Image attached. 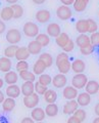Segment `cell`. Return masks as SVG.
<instances>
[{
  "label": "cell",
  "mask_w": 99,
  "mask_h": 123,
  "mask_svg": "<svg viewBox=\"0 0 99 123\" xmlns=\"http://www.w3.org/2000/svg\"><path fill=\"white\" fill-rule=\"evenodd\" d=\"M36 41H38L40 43V45L42 46V47H45V46L49 45V43H50V37H49L47 34H38V35L36 36Z\"/></svg>",
  "instance_id": "obj_32"
},
{
  "label": "cell",
  "mask_w": 99,
  "mask_h": 123,
  "mask_svg": "<svg viewBox=\"0 0 99 123\" xmlns=\"http://www.w3.org/2000/svg\"><path fill=\"white\" fill-rule=\"evenodd\" d=\"M62 94H63V98L67 99V101H71V99H76L78 97V89L75 88L73 85L72 86H66L63 88V91H62Z\"/></svg>",
  "instance_id": "obj_10"
},
{
  "label": "cell",
  "mask_w": 99,
  "mask_h": 123,
  "mask_svg": "<svg viewBox=\"0 0 99 123\" xmlns=\"http://www.w3.org/2000/svg\"><path fill=\"white\" fill-rule=\"evenodd\" d=\"M47 69V67H46V65H45L43 62H42L41 60H39L38 59L37 61H36V63L34 64V67H33V73L35 75H42L44 73V71Z\"/></svg>",
  "instance_id": "obj_25"
},
{
  "label": "cell",
  "mask_w": 99,
  "mask_h": 123,
  "mask_svg": "<svg viewBox=\"0 0 99 123\" xmlns=\"http://www.w3.org/2000/svg\"><path fill=\"white\" fill-rule=\"evenodd\" d=\"M71 40V38L70 36H68V34L66 33H60V35L58 37H56L55 38V42H56V44H57L59 47H64L67 43H68V41Z\"/></svg>",
  "instance_id": "obj_27"
},
{
  "label": "cell",
  "mask_w": 99,
  "mask_h": 123,
  "mask_svg": "<svg viewBox=\"0 0 99 123\" xmlns=\"http://www.w3.org/2000/svg\"><path fill=\"white\" fill-rule=\"evenodd\" d=\"M4 93L1 91V89H0V104H2L3 102H4V99H5V97H4Z\"/></svg>",
  "instance_id": "obj_49"
},
{
  "label": "cell",
  "mask_w": 99,
  "mask_h": 123,
  "mask_svg": "<svg viewBox=\"0 0 99 123\" xmlns=\"http://www.w3.org/2000/svg\"><path fill=\"white\" fill-rule=\"evenodd\" d=\"M48 89V86H45V85H42V84L37 81L35 82V92L38 94H41V95H44V93L47 91Z\"/></svg>",
  "instance_id": "obj_37"
},
{
  "label": "cell",
  "mask_w": 99,
  "mask_h": 123,
  "mask_svg": "<svg viewBox=\"0 0 99 123\" xmlns=\"http://www.w3.org/2000/svg\"><path fill=\"white\" fill-rule=\"evenodd\" d=\"M86 65L85 62L81 59H77L75 60L73 63H72V70H73L76 74H80V73H83L85 71Z\"/></svg>",
  "instance_id": "obj_16"
},
{
  "label": "cell",
  "mask_w": 99,
  "mask_h": 123,
  "mask_svg": "<svg viewBox=\"0 0 99 123\" xmlns=\"http://www.w3.org/2000/svg\"><path fill=\"white\" fill-rule=\"evenodd\" d=\"M11 66H12V63H11L10 59L6 56H3L0 59V71L3 73H7L11 70Z\"/></svg>",
  "instance_id": "obj_23"
},
{
  "label": "cell",
  "mask_w": 99,
  "mask_h": 123,
  "mask_svg": "<svg viewBox=\"0 0 99 123\" xmlns=\"http://www.w3.org/2000/svg\"><path fill=\"white\" fill-rule=\"evenodd\" d=\"M5 39L9 44H17L22 40V33L17 29H9L5 35Z\"/></svg>",
  "instance_id": "obj_3"
},
{
  "label": "cell",
  "mask_w": 99,
  "mask_h": 123,
  "mask_svg": "<svg viewBox=\"0 0 99 123\" xmlns=\"http://www.w3.org/2000/svg\"><path fill=\"white\" fill-rule=\"evenodd\" d=\"M16 68L17 72L29 70V64H28V62H26V61H18Z\"/></svg>",
  "instance_id": "obj_40"
},
{
  "label": "cell",
  "mask_w": 99,
  "mask_h": 123,
  "mask_svg": "<svg viewBox=\"0 0 99 123\" xmlns=\"http://www.w3.org/2000/svg\"><path fill=\"white\" fill-rule=\"evenodd\" d=\"M76 30H77L80 34H86L89 30L88 20H79L76 23Z\"/></svg>",
  "instance_id": "obj_24"
},
{
  "label": "cell",
  "mask_w": 99,
  "mask_h": 123,
  "mask_svg": "<svg viewBox=\"0 0 99 123\" xmlns=\"http://www.w3.org/2000/svg\"><path fill=\"white\" fill-rule=\"evenodd\" d=\"M53 86L55 88H63L66 86V83H67V79H66V76L64 74H61V73H59V74L55 75L54 77L52 78V82Z\"/></svg>",
  "instance_id": "obj_8"
},
{
  "label": "cell",
  "mask_w": 99,
  "mask_h": 123,
  "mask_svg": "<svg viewBox=\"0 0 99 123\" xmlns=\"http://www.w3.org/2000/svg\"><path fill=\"white\" fill-rule=\"evenodd\" d=\"M18 46L16 44H11L8 45L7 47H5L4 49V56L8 57V59H11V57H14L16 56V52L17 50Z\"/></svg>",
  "instance_id": "obj_33"
},
{
  "label": "cell",
  "mask_w": 99,
  "mask_h": 123,
  "mask_svg": "<svg viewBox=\"0 0 99 123\" xmlns=\"http://www.w3.org/2000/svg\"><path fill=\"white\" fill-rule=\"evenodd\" d=\"M5 1L7 3H9V4H16V3H17L18 0H5Z\"/></svg>",
  "instance_id": "obj_51"
},
{
  "label": "cell",
  "mask_w": 99,
  "mask_h": 123,
  "mask_svg": "<svg viewBox=\"0 0 99 123\" xmlns=\"http://www.w3.org/2000/svg\"><path fill=\"white\" fill-rule=\"evenodd\" d=\"M5 93L8 98H16L21 95L22 93V90H21V87L17 86L16 84H12V85H8L5 90Z\"/></svg>",
  "instance_id": "obj_12"
},
{
  "label": "cell",
  "mask_w": 99,
  "mask_h": 123,
  "mask_svg": "<svg viewBox=\"0 0 99 123\" xmlns=\"http://www.w3.org/2000/svg\"><path fill=\"white\" fill-rule=\"evenodd\" d=\"M46 31H47V35L49 37L56 38L61 33V28H60V26L58 24H56V23H50V24L47 26Z\"/></svg>",
  "instance_id": "obj_9"
},
{
  "label": "cell",
  "mask_w": 99,
  "mask_h": 123,
  "mask_svg": "<svg viewBox=\"0 0 99 123\" xmlns=\"http://www.w3.org/2000/svg\"><path fill=\"white\" fill-rule=\"evenodd\" d=\"M45 116H46V114H45V110H43L42 108H39V107L34 108L33 111L31 112V117H32L33 120L36 121V122L43 121L45 119Z\"/></svg>",
  "instance_id": "obj_13"
},
{
  "label": "cell",
  "mask_w": 99,
  "mask_h": 123,
  "mask_svg": "<svg viewBox=\"0 0 99 123\" xmlns=\"http://www.w3.org/2000/svg\"><path fill=\"white\" fill-rule=\"evenodd\" d=\"M21 90L24 97H28L35 92V83L32 81H25L21 87Z\"/></svg>",
  "instance_id": "obj_14"
},
{
  "label": "cell",
  "mask_w": 99,
  "mask_h": 123,
  "mask_svg": "<svg viewBox=\"0 0 99 123\" xmlns=\"http://www.w3.org/2000/svg\"><path fill=\"white\" fill-rule=\"evenodd\" d=\"M45 114L49 117H55L58 114V106L55 103L48 104L45 108Z\"/></svg>",
  "instance_id": "obj_28"
},
{
  "label": "cell",
  "mask_w": 99,
  "mask_h": 123,
  "mask_svg": "<svg viewBox=\"0 0 99 123\" xmlns=\"http://www.w3.org/2000/svg\"><path fill=\"white\" fill-rule=\"evenodd\" d=\"M28 50L29 52L31 53L33 55H39L41 53V50H42V46L40 45V43L36 40H33L29 43L28 45Z\"/></svg>",
  "instance_id": "obj_21"
},
{
  "label": "cell",
  "mask_w": 99,
  "mask_h": 123,
  "mask_svg": "<svg viewBox=\"0 0 99 123\" xmlns=\"http://www.w3.org/2000/svg\"><path fill=\"white\" fill-rule=\"evenodd\" d=\"M93 50H94V46L92 44H90L89 46H87V47L80 48V51H81V53L84 55H90L91 53L93 52Z\"/></svg>",
  "instance_id": "obj_42"
},
{
  "label": "cell",
  "mask_w": 99,
  "mask_h": 123,
  "mask_svg": "<svg viewBox=\"0 0 99 123\" xmlns=\"http://www.w3.org/2000/svg\"><path fill=\"white\" fill-rule=\"evenodd\" d=\"M55 64H56V67H57L59 73H61V74L66 75L72 70V64L70 62V59H68V55L64 51L57 55L56 60H55Z\"/></svg>",
  "instance_id": "obj_1"
},
{
  "label": "cell",
  "mask_w": 99,
  "mask_h": 123,
  "mask_svg": "<svg viewBox=\"0 0 99 123\" xmlns=\"http://www.w3.org/2000/svg\"><path fill=\"white\" fill-rule=\"evenodd\" d=\"M78 107H79V104L77 102V99H71V101H68L63 106V114L73 115L75 113V111H77Z\"/></svg>",
  "instance_id": "obj_11"
},
{
  "label": "cell",
  "mask_w": 99,
  "mask_h": 123,
  "mask_svg": "<svg viewBox=\"0 0 99 123\" xmlns=\"http://www.w3.org/2000/svg\"><path fill=\"white\" fill-rule=\"evenodd\" d=\"M90 41L94 47L95 46H99V32H95L93 34H91L90 36Z\"/></svg>",
  "instance_id": "obj_41"
},
{
  "label": "cell",
  "mask_w": 99,
  "mask_h": 123,
  "mask_svg": "<svg viewBox=\"0 0 99 123\" xmlns=\"http://www.w3.org/2000/svg\"><path fill=\"white\" fill-rule=\"evenodd\" d=\"M3 85H4V80H3L2 78H0V89L3 87Z\"/></svg>",
  "instance_id": "obj_52"
},
{
  "label": "cell",
  "mask_w": 99,
  "mask_h": 123,
  "mask_svg": "<svg viewBox=\"0 0 99 123\" xmlns=\"http://www.w3.org/2000/svg\"><path fill=\"white\" fill-rule=\"evenodd\" d=\"M94 112H95V114H96L97 116L99 117V103L96 104V106H95V108H94Z\"/></svg>",
  "instance_id": "obj_50"
},
{
  "label": "cell",
  "mask_w": 99,
  "mask_h": 123,
  "mask_svg": "<svg viewBox=\"0 0 99 123\" xmlns=\"http://www.w3.org/2000/svg\"><path fill=\"white\" fill-rule=\"evenodd\" d=\"M11 8H12L13 10V18H16V20H17V18H21L22 15H24V7H22V5L20 4H11Z\"/></svg>",
  "instance_id": "obj_31"
},
{
  "label": "cell",
  "mask_w": 99,
  "mask_h": 123,
  "mask_svg": "<svg viewBox=\"0 0 99 123\" xmlns=\"http://www.w3.org/2000/svg\"><path fill=\"white\" fill-rule=\"evenodd\" d=\"M36 123H43V122H42V121H41V122H36Z\"/></svg>",
  "instance_id": "obj_55"
},
{
  "label": "cell",
  "mask_w": 99,
  "mask_h": 123,
  "mask_svg": "<svg viewBox=\"0 0 99 123\" xmlns=\"http://www.w3.org/2000/svg\"><path fill=\"white\" fill-rule=\"evenodd\" d=\"M77 102L79 104V106L86 107L91 103V95L86 91L82 92V93H79L77 97Z\"/></svg>",
  "instance_id": "obj_19"
},
{
  "label": "cell",
  "mask_w": 99,
  "mask_h": 123,
  "mask_svg": "<svg viewBox=\"0 0 99 123\" xmlns=\"http://www.w3.org/2000/svg\"><path fill=\"white\" fill-rule=\"evenodd\" d=\"M85 89H86V92H88L90 95L96 94L99 91V83L97 81H95V80H90V81L88 80V82H87L85 86Z\"/></svg>",
  "instance_id": "obj_17"
},
{
  "label": "cell",
  "mask_w": 99,
  "mask_h": 123,
  "mask_svg": "<svg viewBox=\"0 0 99 123\" xmlns=\"http://www.w3.org/2000/svg\"><path fill=\"white\" fill-rule=\"evenodd\" d=\"M31 55V53L29 52L28 50V47L26 46H22V47H18L17 50L16 52V59L17 61H27Z\"/></svg>",
  "instance_id": "obj_15"
},
{
  "label": "cell",
  "mask_w": 99,
  "mask_h": 123,
  "mask_svg": "<svg viewBox=\"0 0 99 123\" xmlns=\"http://www.w3.org/2000/svg\"><path fill=\"white\" fill-rule=\"evenodd\" d=\"M0 18L2 21H10L11 18H13V10L11 6L3 7L0 11Z\"/></svg>",
  "instance_id": "obj_20"
},
{
  "label": "cell",
  "mask_w": 99,
  "mask_h": 123,
  "mask_svg": "<svg viewBox=\"0 0 99 123\" xmlns=\"http://www.w3.org/2000/svg\"><path fill=\"white\" fill-rule=\"evenodd\" d=\"M39 60H41L42 62H43V63L46 65L47 68H50L52 66V64H53V57H52V55H50V53H48V52L41 53L40 56H39Z\"/></svg>",
  "instance_id": "obj_34"
},
{
  "label": "cell",
  "mask_w": 99,
  "mask_h": 123,
  "mask_svg": "<svg viewBox=\"0 0 99 123\" xmlns=\"http://www.w3.org/2000/svg\"><path fill=\"white\" fill-rule=\"evenodd\" d=\"M74 48H75V42L72 40V39L68 41V43L66 46H64V47H62L64 52H71V51L74 50Z\"/></svg>",
  "instance_id": "obj_43"
},
{
  "label": "cell",
  "mask_w": 99,
  "mask_h": 123,
  "mask_svg": "<svg viewBox=\"0 0 99 123\" xmlns=\"http://www.w3.org/2000/svg\"><path fill=\"white\" fill-rule=\"evenodd\" d=\"M18 77L22 78L24 81H32V82H35V80H36L35 74H34L33 72H30L29 70L18 72Z\"/></svg>",
  "instance_id": "obj_30"
},
{
  "label": "cell",
  "mask_w": 99,
  "mask_h": 123,
  "mask_svg": "<svg viewBox=\"0 0 99 123\" xmlns=\"http://www.w3.org/2000/svg\"><path fill=\"white\" fill-rule=\"evenodd\" d=\"M22 32L26 37L34 38L39 34V27L33 22H27L22 27Z\"/></svg>",
  "instance_id": "obj_2"
},
{
  "label": "cell",
  "mask_w": 99,
  "mask_h": 123,
  "mask_svg": "<svg viewBox=\"0 0 99 123\" xmlns=\"http://www.w3.org/2000/svg\"><path fill=\"white\" fill-rule=\"evenodd\" d=\"M39 102H40L39 94L36 93V92L24 98V105L28 109H34V108H36L38 106V104H39Z\"/></svg>",
  "instance_id": "obj_6"
},
{
  "label": "cell",
  "mask_w": 99,
  "mask_h": 123,
  "mask_svg": "<svg viewBox=\"0 0 99 123\" xmlns=\"http://www.w3.org/2000/svg\"><path fill=\"white\" fill-rule=\"evenodd\" d=\"M21 123H35V121L32 119V117H25L21 121Z\"/></svg>",
  "instance_id": "obj_47"
},
{
  "label": "cell",
  "mask_w": 99,
  "mask_h": 123,
  "mask_svg": "<svg viewBox=\"0 0 99 123\" xmlns=\"http://www.w3.org/2000/svg\"><path fill=\"white\" fill-rule=\"evenodd\" d=\"M60 2L62 3V5H66V6H70V5H73L75 0H60Z\"/></svg>",
  "instance_id": "obj_46"
},
{
  "label": "cell",
  "mask_w": 99,
  "mask_h": 123,
  "mask_svg": "<svg viewBox=\"0 0 99 123\" xmlns=\"http://www.w3.org/2000/svg\"><path fill=\"white\" fill-rule=\"evenodd\" d=\"M14 108H16V101H14V98H7L2 103V109L4 112H11Z\"/></svg>",
  "instance_id": "obj_26"
},
{
  "label": "cell",
  "mask_w": 99,
  "mask_h": 123,
  "mask_svg": "<svg viewBox=\"0 0 99 123\" xmlns=\"http://www.w3.org/2000/svg\"><path fill=\"white\" fill-rule=\"evenodd\" d=\"M88 24H89V30H88V33L90 34H93L95 32H97V29H98V25L97 23L95 22L92 18H88Z\"/></svg>",
  "instance_id": "obj_39"
},
{
  "label": "cell",
  "mask_w": 99,
  "mask_h": 123,
  "mask_svg": "<svg viewBox=\"0 0 99 123\" xmlns=\"http://www.w3.org/2000/svg\"><path fill=\"white\" fill-rule=\"evenodd\" d=\"M34 4H37V5H41V4H43V3L46 1V0H32Z\"/></svg>",
  "instance_id": "obj_48"
},
{
  "label": "cell",
  "mask_w": 99,
  "mask_h": 123,
  "mask_svg": "<svg viewBox=\"0 0 99 123\" xmlns=\"http://www.w3.org/2000/svg\"><path fill=\"white\" fill-rule=\"evenodd\" d=\"M35 18L40 24H45V23H47L48 21H50L51 13H50V11L47 9H39V10H37V12L35 14Z\"/></svg>",
  "instance_id": "obj_7"
},
{
  "label": "cell",
  "mask_w": 99,
  "mask_h": 123,
  "mask_svg": "<svg viewBox=\"0 0 99 123\" xmlns=\"http://www.w3.org/2000/svg\"><path fill=\"white\" fill-rule=\"evenodd\" d=\"M87 5H88V3L85 2L84 0H75L74 2V9L77 11V12H82L84 11L86 8H87Z\"/></svg>",
  "instance_id": "obj_35"
},
{
  "label": "cell",
  "mask_w": 99,
  "mask_h": 123,
  "mask_svg": "<svg viewBox=\"0 0 99 123\" xmlns=\"http://www.w3.org/2000/svg\"><path fill=\"white\" fill-rule=\"evenodd\" d=\"M85 2H87V3H89V0H84Z\"/></svg>",
  "instance_id": "obj_54"
},
{
  "label": "cell",
  "mask_w": 99,
  "mask_h": 123,
  "mask_svg": "<svg viewBox=\"0 0 99 123\" xmlns=\"http://www.w3.org/2000/svg\"><path fill=\"white\" fill-rule=\"evenodd\" d=\"M17 80H18V75L16 74V72L9 71V72L5 73V75H4V82H6L8 85L16 84Z\"/></svg>",
  "instance_id": "obj_22"
},
{
  "label": "cell",
  "mask_w": 99,
  "mask_h": 123,
  "mask_svg": "<svg viewBox=\"0 0 99 123\" xmlns=\"http://www.w3.org/2000/svg\"><path fill=\"white\" fill-rule=\"evenodd\" d=\"M5 30H6V25H5V23H4V21H2L1 18H0V34L4 33Z\"/></svg>",
  "instance_id": "obj_45"
},
{
  "label": "cell",
  "mask_w": 99,
  "mask_h": 123,
  "mask_svg": "<svg viewBox=\"0 0 99 123\" xmlns=\"http://www.w3.org/2000/svg\"><path fill=\"white\" fill-rule=\"evenodd\" d=\"M38 81H39L42 85L48 86V85H50V83L52 82V78L50 77V75H48V74H42L39 76Z\"/></svg>",
  "instance_id": "obj_36"
},
{
  "label": "cell",
  "mask_w": 99,
  "mask_h": 123,
  "mask_svg": "<svg viewBox=\"0 0 99 123\" xmlns=\"http://www.w3.org/2000/svg\"><path fill=\"white\" fill-rule=\"evenodd\" d=\"M73 115H74L75 117H77L81 122H84V121L86 120V118H87L86 111L83 110V109H77V111H75V113Z\"/></svg>",
  "instance_id": "obj_38"
},
{
  "label": "cell",
  "mask_w": 99,
  "mask_h": 123,
  "mask_svg": "<svg viewBox=\"0 0 99 123\" xmlns=\"http://www.w3.org/2000/svg\"><path fill=\"white\" fill-rule=\"evenodd\" d=\"M76 44H77L80 48H84V47H87L91 44V41H90V37L86 34H80V35L77 37L76 39Z\"/></svg>",
  "instance_id": "obj_18"
},
{
  "label": "cell",
  "mask_w": 99,
  "mask_h": 123,
  "mask_svg": "<svg viewBox=\"0 0 99 123\" xmlns=\"http://www.w3.org/2000/svg\"><path fill=\"white\" fill-rule=\"evenodd\" d=\"M44 99L48 104H53L57 99V93L53 89H47V91L44 93Z\"/></svg>",
  "instance_id": "obj_29"
},
{
  "label": "cell",
  "mask_w": 99,
  "mask_h": 123,
  "mask_svg": "<svg viewBox=\"0 0 99 123\" xmlns=\"http://www.w3.org/2000/svg\"><path fill=\"white\" fill-rule=\"evenodd\" d=\"M98 95H99V91H98Z\"/></svg>",
  "instance_id": "obj_56"
},
{
  "label": "cell",
  "mask_w": 99,
  "mask_h": 123,
  "mask_svg": "<svg viewBox=\"0 0 99 123\" xmlns=\"http://www.w3.org/2000/svg\"><path fill=\"white\" fill-rule=\"evenodd\" d=\"M56 17L61 21H67L73 17V11L70 8V6L60 5L56 9Z\"/></svg>",
  "instance_id": "obj_5"
},
{
  "label": "cell",
  "mask_w": 99,
  "mask_h": 123,
  "mask_svg": "<svg viewBox=\"0 0 99 123\" xmlns=\"http://www.w3.org/2000/svg\"><path fill=\"white\" fill-rule=\"evenodd\" d=\"M92 123H99V117L97 116V117H96V118H95L94 120H93V122H92Z\"/></svg>",
  "instance_id": "obj_53"
},
{
  "label": "cell",
  "mask_w": 99,
  "mask_h": 123,
  "mask_svg": "<svg viewBox=\"0 0 99 123\" xmlns=\"http://www.w3.org/2000/svg\"><path fill=\"white\" fill-rule=\"evenodd\" d=\"M98 17H99V12H98Z\"/></svg>",
  "instance_id": "obj_57"
},
{
  "label": "cell",
  "mask_w": 99,
  "mask_h": 123,
  "mask_svg": "<svg viewBox=\"0 0 99 123\" xmlns=\"http://www.w3.org/2000/svg\"><path fill=\"white\" fill-rule=\"evenodd\" d=\"M67 123H82V122L80 121L77 117H75L74 115H72V116L67 119Z\"/></svg>",
  "instance_id": "obj_44"
},
{
  "label": "cell",
  "mask_w": 99,
  "mask_h": 123,
  "mask_svg": "<svg viewBox=\"0 0 99 123\" xmlns=\"http://www.w3.org/2000/svg\"><path fill=\"white\" fill-rule=\"evenodd\" d=\"M87 82H88V77L83 73L76 74L72 79V85L77 89H82L83 87H85Z\"/></svg>",
  "instance_id": "obj_4"
}]
</instances>
